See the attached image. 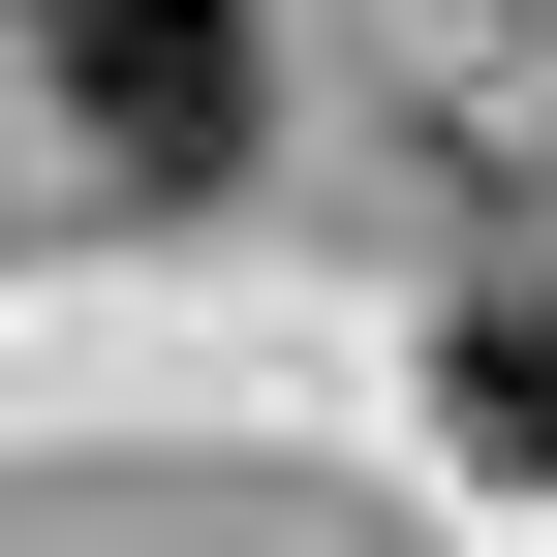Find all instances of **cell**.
Masks as SVG:
<instances>
[{"label": "cell", "instance_id": "1", "mask_svg": "<svg viewBox=\"0 0 557 557\" xmlns=\"http://www.w3.org/2000/svg\"><path fill=\"white\" fill-rule=\"evenodd\" d=\"M32 62H62L156 186H218V156H248V0H32Z\"/></svg>", "mask_w": 557, "mask_h": 557}, {"label": "cell", "instance_id": "2", "mask_svg": "<svg viewBox=\"0 0 557 557\" xmlns=\"http://www.w3.org/2000/svg\"><path fill=\"white\" fill-rule=\"evenodd\" d=\"M465 434L557 465V278H496V310H465Z\"/></svg>", "mask_w": 557, "mask_h": 557}]
</instances>
